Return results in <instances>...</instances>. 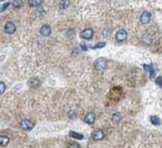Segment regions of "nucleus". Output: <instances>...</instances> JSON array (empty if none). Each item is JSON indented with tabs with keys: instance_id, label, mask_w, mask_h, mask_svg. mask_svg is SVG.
Segmentation results:
<instances>
[{
	"instance_id": "1",
	"label": "nucleus",
	"mask_w": 162,
	"mask_h": 148,
	"mask_svg": "<svg viewBox=\"0 0 162 148\" xmlns=\"http://www.w3.org/2000/svg\"><path fill=\"white\" fill-rule=\"evenodd\" d=\"M106 66H107V62H106V60L103 58H100L98 59L97 61H96V64H95V67L97 71L99 72H103L106 68Z\"/></svg>"
},
{
	"instance_id": "2",
	"label": "nucleus",
	"mask_w": 162,
	"mask_h": 148,
	"mask_svg": "<svg viewBox=\"0 0 162 148\" xmlns=\"http://www.w3.org/2000/svg\"><path fill=\"white\" fill-rule=\"evenodd\" d=\"M127 36H128V33L124 29H119L117 33H115V40L117 42H124L127 40Z\"/></svg>"
},
{
	"instance_id": "3",
	"label": "nucleus",
	"mask_w": 162,
	"mask_h": 148,
	"mask_svg": "<svg viewBox=\"0 0 162 148\" xmlns=\"http://www.w3.org/2000/svg\"><path fill=\"white\" fill-rule=\"evenodd\" d=\"M80 36L82 38H84V40H91L94 36V30L91 28L84 29V30L80 33Z\"/></svg>"
},
{
	"instance_id": "4",
	"label": "nucleus",
	"mask_w": 162,
	"mask_h": 148,
	"mask_svg": "<svg viewBox=\"0 0 162 148\" xmlns=\"http://www.w3.org/2000/svg\"><path fill=\"white\" fill-rule=\"evenodd\" d=\"M105 137V134L102 129H97L91 134V139L95 140V141H100V140H103Z\"/></svg>"
},
{
	"instance_id": "5",
	"label": "nucleus",
	"mask_w": 162,
	"mask_h": 148,
	"mask_svg": "<svg viewBox=\"0 0 162 148\" xmlns=\"http://www.w3.org/2000/svg\"><path fill=\"white\" fill-rule=\"evenodd\" d=\"M4 31L7 34H13L16 31V25L13 22H7V23H5Z\"/></svg>"
},
{
	"instance_id": "6",
	"label": "nucleus",
	"mask_w": 162,
	"mask_h": 148,
	"mask_svg": "<svg viewBox=\"0 0 162 148\" xmlns=\"http://www.w3.org/2000/svg\"><path fill=\"white\" fill-rule=\"evenodd\" d=\"M95 120H96V115L94 112L87 113L85 115V117H84V122L87 123V124H94Z\"/></svg>"
},
{
	"instance_id": "7",
	"label": "nucleus",
	"mask_w": 162,
	"mask_h": 148,
	"mask_svg": "<svg viewBox=\"0 0 162 148\" xmlns=\"http://www.w3.org/2000/svg\"><path fill=\"white\" fill-rule=\"evenodd\" d=\"M152 19V16L149 12H143L140 16V22L142 24H149Z\"/></svg>"
},
{
	"instance_id": "8",
	"label": "nucleus",
	"mask_w": 162,
	"mask_h": 148,
	"mask_svg": "<svg viewBox=\"0 0 162 148\" xmlns=\"http://www.w3.org/2000/svg\"><path fill=\"white\" fill-rule=\"evenodd\" d=\"M20 125H21V127L23 129H26V131H28V129H31L32 127H34V123L31 122L30 120H22L21 123H20Z\"/></svg>"
},
{
	"instance_id": "9",
	"label": "nucleus",
	"mask_w": 162,
	"mask_h": 148,
	"mask_svg": "<svg viewBox=\"0 0 162 148\" xmlns=\"http://www.w3.org/2000/svg\"><path fill=\"white\" fill-rule=\"evenodd\" d=\"M40 34H42V35L48 36L51 33V27L49 25H43L42 27H40Z\"/></svg>"
},
{
	"instance_id": "10",
	"label": "nucleus",
	"mask_w": 162,
	"mask_h": 148,
	"mask_svg": "<svg viewBox=\"0 0 162 148\" xmlns=\"http://www.w3.org/2000/svg\"><path fill=\"white\" fill-rule=\"evenodd\" d=\"M142 42H145V45H151L153 42V38L151 34H149V33H145V34H143L142 36Z\"/></svg>"
},
{
	"instance_id": "11",
	"label": "nucleus",
	"mask_w": 162,
	"mask_h": 148,
	"mask_svg": "<svg viewBox=\"0 0 162 148\" xmlns=\"http://www.w3.org/2000/svg\"><path fill=\"white\" fill-rule=\"evenodd\" d=\"M40 80L38 79H36V78H32V79H30L29 80V86L31 87V88H38V86H40Z\"/></svg>"
},
{
	"instance_id": "12",
	"label": "nucleus",
	"mask_w": 162,
	"mask_h": 148,
	"mask_svg": "<svg viewBox=\"0 0 162 148\" xmlns=\"http://www.w3.org/2000/svg\"><path fill=\"white\" fill-rule=\"evenodd\" d=\"M143 67H145V69L147 72H149V73L151 74V78H154L155 77V71H154V66L152 65V64H148V65H147V64H145V65H143Z\"/></svg>"
},
{
	"instance_id": "13",
	"label": "nucleus",
	"mask_w": 162,
	"mask_h": 148,
	"mask_svg": "<svg viewBox=\"0 0 162 148\" xmlns=\"http://www.w3.org/2000/svg\"><path fill=\"white\" fill-rule=\"evenodd\" d=\"M150 121H151V123H152V124H154V125H160V124H161V119H160V118L158 117V116H156V115L151 116Z\"/></svg>"
},
{
	"instance_id": "14",
	"label": "nucleus",
	"mask_w": 162,
	"mask_h": 148,
	"mask_svg": "<svg viewBox=\"0 0 162 148\" xmlns=\"http://www.w3.org/2000/svg\"><path fill=\"white\" fill-rule=\"evenodd\" d=\"M70 5V0H60L59 2V8L60 10H66Z\"/></svg>"
},
{
	"instance_id": "15",
	"label": "nucleus",
	"mask_w": 162,
	"mask_h": 148,
	"mask_svg": "<svg viewBox=\"0 0 162 148\" xmlns=\"http://www.w3.org/2000/svg\"><path fill=\"white\" fill-rule=\"evenodd\" d=\"M42 2H43V0H28V4L32 7L38 6L42 4Z\"/></svg>"
},
{
	"instance_id": "16",
	"label": "nucleus",
	"mask_w": 162,
	"mask_h": 148,
	"mask_svg": "<svg viewBox=\"0 0 162 148\" xmlns=\"http://www.w3.org/2000/svg\"><path fill=\"white\" fill-rule=\"evenodd\" d=\"M70 137H72V138H74V139H77V140H82L83 139V136L81 134H78V133L76 132H73V131H71L70 132Z\"/></svg>"
},
{
	"instance_id": "17",
	"label": "nucleus",
	"mask_w": 162,
	"mask_h": 148,
	"mask_svg": "<svg viewBox=\"0 0 162 148\" xmlns=\"http://www.w3.org/2000/svg\"><path fill=\"white\" fill-rule=\"evenodd\" d=\"M10 142V139L6 136H1L0 137V143H1V146H6Z\"/></svg>"
},
{
	"instance_id": "18",
	"label": "nucleus",
	"mask_w": 162,
	"mask_h": 148,
	"mask_svg": "<svg viewBox=\"0 0 162 148\" xmlns=\"http://www.w3.org/2000/svg\"><path fill=\"white\" fill-rule=\"evenodd\" d=\"M121 119H122V115L119 113H115V114L112 115V121H113V122L117 123Z\"/></svg>"
},
{
	"instance_id": "19",
	"label": "nucleus",
	"mask_w": 162,
	"mask_h": 148,
	"mask_svg": "<svg viewBox=\"0 0 162 148\" xmlns=\"http://www.w3.org/2000/svg\"><path fill=\"white\" fill-rule=\"evenodd\" d=\"M13 5H14V7H16V8H19V7H21L22 5H23V0H15Z\"/></svg>"
},
{
	"instance_id": "20",
	"label": "nucleus",
	"mask_w": 162,
	"mask_h": 148,
	"mask_svg": "<svg viewBox=\"0 0 162 148\" xmlns=\"http://www.w3.org/2000/svg\"><path fill=\"white\" fill-rule=\"evenodd\" d=\"M105 44L104 42H98V44H96L95 46H91V49H100V48H103V47H105Z\"/></svg>"
},
{
	"instance_id": "21",
	"label": "nucleus",
	"mask_w": 162,
	"mask_h": 148,
	"mask_svg": "<svg viewBox=\"0 0 162 148\" xmlns=\"http://www.w3.org/2000/svg\"><path fill=\"white\" fill-rule=\"evenodd\" d=\"M155 83L158 85L159 87H162V77L160 76V77H157L155 80Z\"/></svg>"
},
{
	"instance_id": "22",
	"label": "nucleus",
	"mask_w": 162,
	"mask_h": 148,
	"mask_svg": "<svg viewBox=\"0 0 162 148\" xmlns=\"http://www.w3.org/2000/svg\"><path fill=\"white\" fill-rule=\"evenodd\" d=\"M4 91H5V84L3 82H1L0 83V92L3 93Z\"/></svg>"
},
{
	"instance_id": "23",
	"label": "nucleus",
	"mask_w": 162,
	"mask_h": 148,
	"mask_svg": "<svg viewBox=\"0 0 162 148\" xmlns=\"http://www.w3.org/2000/svg\"><path fill=\"white\" fill-rule=\"evenodd\" d=\"M8 5H10V3H6V4H5V5H2V8H1V12H3V10H6V7L8 6Z\"/></svg>"
},
{
	"instance_id": "24",
	"label": "nucleus",
	"mask_w": 162,
	"mask_h": 148,
	"mask_svg": "<svg viewBox=\"0 0 162 148\" xmlns=\"http://www.w3.org/2000/svg\"><path fill=\"white\" fill-rule=\"evenodd\" d=\"M81 48H82V49H83V51H86V50H87V47H86L85 45H83V44H82V45H81Z\"/></svg>"
},
{
	"instance_id": "25",
	"label": "nucleus",
	"mask_w": 162,
	"mask_h": 148,
	"mask_svg": "<svg viewBox=\"0 0 162 148\" xmlns=\"http://www.w3.org/2000/svg\"><path fill=\"white\" fill-rule=\"evenodd\" d=\"M70 146H71V147H79L78 144H71Z\"/></svg>"
}]
</instances>
